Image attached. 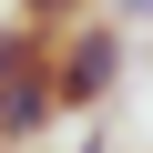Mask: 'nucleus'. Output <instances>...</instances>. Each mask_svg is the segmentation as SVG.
I'll use <instances>...</instances> for the list:
<instances>
[{"label":"nucleus","mask_w":153,"mask_h":153,"mask_svg":"<svg viewBox=\"0 0 153 153\" xmlns=\"http://www.w3.org/2000/svg\"><path fill=\"white\" fill-rule=\"evenodd\" d=\"M123 61H133V31H123L112 10H82V21L61 31V51H51V92H61V112L92 123V112L123 92Z\"/></svg>","instance_id":"obj_1"},{"label":"nucleus","mask_w":153,"mask_h":153,"mask_svg":"<svg viewBox=\"0 0 153 153\" xmlns=\"http://www.w3.org/2000/svg\"><path fill=\"white\" fill-rule=\"evenodd\" d=\"M51 123H71V112H61V92H51V71H31V82L0 92V153H31Z\"/></svg>","instance_id":"obj_2"},{"label":"nucleus","mask_w":153,"mask_h":153,"mask_svg":"<svg viewBox=\"0 0 153 153\" xmlns=\"http://www.w3.org/2000/svg\"><path fill=\"white\" fill-rule=\"evenodd\" d=\"M51 51H61V31H41V21H21V10H0V92L31 82V71H51Z\"/></svg>","instance_id":"obj_3"},{"label":"nucleus","mask_w":153,"mask_h":153,"mask_svg":"<svg viewBox=\"0 0 153 153\" xmlns=\"http://www.w3.org/2000/svg\"><path fill=\"white\" fill-rule=\"evenodd\" d=\"M10 10H21V21H41V31H71L82 10H102V0H10Z\"/></svg>","instance_id":"obj_4"},{"label":"nucleus","mask_w":153,"mask_h":153,"mask_svg":"<svg viewBox=\"0 0 153 153\" xmlns=\"http://www.w3.org/2000/svg\"><path fill=\"white\" fill-rule=\"evenodd\" d=\"M71 153H112V133H102V123H92V133H71Z\"/></svg>","instance_id":"obj_5"},{"label":"nucleus","mask_w":153,"mask_h":153,"mask_svg":"<svg viewBox=\"0 0 153 153\" xmlns=\"http://www.w3.org/2000/svg\"><path fill=\"white\" fill-rule=\"evenodd\" d=\"M143 31H153V21H143Z\"/></svg>","instance_id":"obj_6"}]
</instances>
